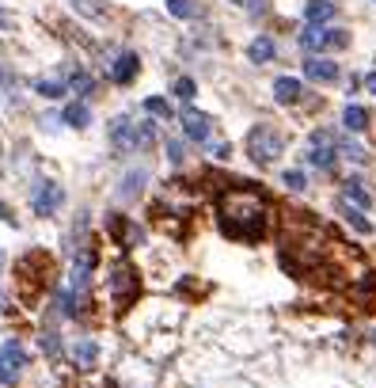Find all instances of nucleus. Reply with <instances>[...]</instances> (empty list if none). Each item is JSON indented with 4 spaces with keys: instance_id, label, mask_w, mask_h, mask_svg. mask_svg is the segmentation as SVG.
Listing matches in <instances>:
<instances>
[{
    "instance_id": "f257e3e1",
    "label": "nucleus",
    "mask_w": 376,
    "mask_h": 388,
    "mask_svg": "<svg viewBox=\"0 0 376 388\" xmlns=\"http://www.w3.org/2000/svg\"><path fill=\"white\" fill-rule=\"evenodd\" d=\"M217 217H221V229L228 232L232 240H255L266 236L270 229V202L262 198L255 187H236V190H224L221 202H217Z\"/></svg>"
},
{
    "instance_id": "f03ea898",
    "label": "nucleus",
    "mask_w": 376,
    "mask_h": 388,
    "mask_svg": "<svg viewBox=\"0 0 376 388\" xmlns=\"http://www.w3.org/2000/svg\"><path fill=\"white\" fill-rule=\"evenodd\" d=\"M106 297H110V308H115V312H126V308L141 297V278L130 263H115L106 271Z\"/></svg>"
},
{
    "instance_id": "7ed1b4c3",
    "label": "nucleus",
    "mask_w": 376,
    "mask_h": 388,
    "mask_svg": "<svg viewBox=\"0 0 376 388\" xmlns=\"http://www.w3.org/2000/svg\"><path fill=\"white\" fill-rule=\"evenodd\" d=\"M281 149H285V137H281V130H274L270 122H259L247 133V157L259 168H270L274 160L281 157Z\"/></svg>"
},
{
    "instance_id": "20e7f679",
    "label": "nucleus",
    "mask_w": 376,
    "mask_h": 388,
    "mask_svg": "<svg viewBox=\"0 0 376 388\" xmlns=\"http://www.w3.org/2000/svg\"><path fill=\"white\" fill-rule=\"evenodd\" d=\"M49 259L46 255H38V251H34V255H27V259H19V289H23V301H34L38 297V289H42V274H49Z\"/></svg>"
},
{
    "instance_id": "39448f33",
    "label": "nucleus",
    "mask_w": 376,
    "mask_h": 388,
    "mask_svg": "<svg viewBox=\"0 0 376 388\" xmlns=\"http://www.w3.org/2000/svg\"><path fill=\"white\" fill-rule=\"evenodd\" d=\"M95 263H99V255H95V244H80V248L73 251V274H69V289L73 293H84V289L91 286V271H95Z\"/></svg>"
},
{
    "instance_id": "423d86ee",
    "label": "nucleus",
    "mask_w": 376,
    "mask_h": 388,
    "mask_svg": "<svg viewBox=\"0 0 376 388\" xmlns=\"http://www.w3.org/2000/svg\"><path fill=\"white\" fill-rule=\"evenodd\" d=\"M301 46L304 50H342V46H350V34L338 27H308L301 34Z\"/></svg>"
},
{
    "instance_id": "0eeeda50",
    "label": "nucleus",
    "mask_w": 376,
    "mask_h": 388,
    "mask_svg": "<svg viewBox=\"0 0 376 388\" xmlns=\"http://www.w3.org/2000/svg\"><path fill=\"white\" fill-rule=\"evenodd\" d=\"M61 202H65V190H61V183H54V179L38 183L34 194H31V209L38 217H54L61 209Z\"/></svg>"
},
{
    "instance_id": "6e6552de",
    "label": "nucleus",
    "mask_w": 376,
    "mask_h": 388,
    "mask_svg": "<svg viewBox=\"0 0 376 388\" xmlns=\"http://www.w3.org/2000/svg\"><path fill=\"white\" fill-rule=\"evenodd\" d=\"M308 164L316 168H335V137H331L327 130H316L312 133V149H308Z\"/></svg>"
},
{
    "instance_id": "1a4fd4ad",
    "label": "nucleus",
    "mask_w": 376,
    "mask_h": 388,
    "mask_svg": "<svg viewBox=\"0 0 376 388\" xmlns=\"http://www.w3.org/2000/svg\"><path fill=\"white\" fill-rule=\"evenodd\" d=\"M183 133H187L190 141H209L213 118L202 115V111H194V107H187V111H183Z\"/></svg>"
},
{
    "instance_id": "9d476101",
    "label": "nucleus",
    "mask_w": 376,
    "mask_h": 388,
    "mask_svg": "<svg viewBox=\"0 0 376 388\" xmlns=\"http://www.w3.org/2000/svg\"><path fill=\"white\" fill-rule=\"evenodd\" d=\"M137 69H141V61H137V54H115V61H110V80L115 84H130L133 76H137Z\"/></svg>"
},
{
    "instance_id": "9b49d317",
    "label": "nucleus",
    "mask_w": 376,
    "mask_h": 388,
    "mask_svg": "<svg viewBox=\"0 0 376 388\" xmlns=\"http://www.w3.org/2000/svg\"><path fill=\"white\" fill-rule=\"evenodd\" d=\"M304 76H308V80H319V84H331V80H338V65L327 58H308L304 61Z\"/></svg>"
},
{
    "instance_id": "f8f14e48",
    "label": "nucleus",
    "mask_w": 376,
    "mask_h": 388,
    "mask_svg": "<svg viewBox=\"0 0 376 388\" xmlns=\"http://www.w3.org/2000/svg\"><path fill=\"white\" fill-rule=\"evenodd\" d=\"M110 141H115L118 149H137V126L126 115L115 118V122H110Z\"/></svg>"
},
{
    "instance_id": "ddd939ff",
    "label": "nucleus",
    "mask_w": 376,
    "mask_h": 388,
    "mask_svg": "<svg viewBox=\"0 0 376 388\" xmlns=\"http://www.w3.org/2000/svg\"><path fill=\"white\" fill-rule=\"evenodd\" d=\"M73 362H76V369H91V365L99 362V343H95V339H76Z\"/></svg>"
},
{
    "instance_id": "4468645a",
    "label": "nucleus",
    "mask_w": 376,
    "mask_h": 388,
    "mask_svg": "<svg viewBox=\"0 0 376 388\" xmlns=\"http://www.w3.org/2000/svg\"><path fill=\"white\" fill-rule=\"evenodd\" d=\"M110 236H115L118 244H141V240H145L141 236V229H133L122 214H110Z\"/></svg>"
},
{
    "instance_id": "2eb2a0df",
    "label": "nucleus",
    "mask_w": 376,
    "mask_h": 388,
    "mask_svg": "<svg viewBox=\"0 0 376 388\" xmlns=\"http://www.w3.org/2000/svg\"><path fill=\"white\" fill-rule=\"evenodd\" d=\"M301 95H304V88H301L296 76H278V80H274V100L278 103H296Z\"/></svg>"
},
{
    "instance_id": "dca6fc26",
    "label": "nucleus",
    "mask_w": 376,
    "mask_h": 388,
    "mask_svg": "<svg viewBox=\"0 0 376 388\" xmlns=\"http://www.w3.org/2000/svg\"><path fill=\"white\" fill-rule=\"evenodd\" d=\"M274 54H278V46H274L270 34H259V38L247 46V58H251L255 65H266V61H274Z\"/></svg>"
},
{
    "instance_id": "f3484780",
    "label": "nucleus",
    "mask_w": 376,
    "mask_h": 388,
    "mask_svg": "<svg viewBox=\"0 0 376 388\" xmlns=\"http://www.w3.org/2000/svg\"><path fill=\"white\" fill-rule=\"evenodd\" d=\"M145 183H148V172H145V168H133V172L126 175L122 183H118V198H126V202H130V198H137Z\"/></svg>"
},
{
    "instance_id": "a211bd4d",
    "label": "nucleus",
    "mask_w": 376,
    "mask_h": 388,
    "mask_svg": "<svg viewBox=\"0 0 376 388\" xmlns=\"http://www.w3.org/2000/svg\"><path fill=\"white\" fill-rule=\"evenodd\" d=\"M61 122L65 126H73V130H84V126L91 122V111H88V103H65V111H61Z\"/></svg>"
},
{
    "instance_id": "6ab92c4d",
    "label": "nucleus",
    "mask_w": 376,
    "mask_h": 388,
    "mask_svg": "<svg viewBox=\"0 0 376 388\" xmlns=\"http://www.w3.org/2000/svg\"><path fill=\"white\" fill-rule=\"evenodd\" d=\"M304 19H308V27H323L327 19H335V4L331 0H312L304 8Z\"/></svg>"
},
{
    "instance_id": "aec40b11",
    "label": "nucleus",
    "mask_w": 376,
    "mask_h": 388,
    "mask_svg": "<svg viewBox=\"0 0 376 388\" xmlns=\"http://www.w3.org/2000/svg\"><path fill=\"white\" fill-rule=\"evenodd\" d=\"M0 358H4V362H12L16 369H27V365H31V354L23 350V343H19V339H8V343L0 347Z\"/></svg>"
},
{
    "instance_id": "412c9836",
    "label": "nucleus",
    "mask_w": 376,
    "mask_h": 388,
    "mask_svg": "<svg viewBox=\"0 0 376 388\" xmlns=\"http://www.w3.org/2000/svg\"><path fill=\"white\" fill-rule=\"evenodd\" d=\"M342 126H346L350 133H361V130L368 126V111L357 107V103H350V107L342 111Z\"/></svg>"
},
{
    "instance_id": "4be33fe9",
    "label": "nucleus",
    "mask_w": 376,
    "mask_h": 388,
    "mask_svg": "<svg viewBox=\"0 0 376 388\" xmlns=\"http://www.w3.org/2000/svg\"><path fill=\"white\" fill-rule=\"evenodd\" d=\"M54 305H58V312L65 316V320H76V316H80V308H76V293H73V289H58Z\"/></svg>"
},
{
    "instance_id": "5701e85b",
    "label": "nucleus",
    "mask_w": 376,
    "mask_h": 388,
    "mask_svg": "<svg viewBox=\"0 0 376 388\" xmlns=\"http://www.w3.org/2000/svg\"><path fill=\"white\" fill-rule=\"evenodd\" d=\"M342 194H346V202H353L357 209H368V206H373V198H368V190L361 187L357 179H350V183H346V190H342Z\"/></svg>"
},
{
    "instance_id": "b1692460",
    "label": "nucleus",
    "mask_w": 376,
    "mask_h": 388,
    "mask_svg": "<svg viewBox=\"0 0 376 388\" xmlns=\"http://www.w3.org/2000/svg\"><path fill=\"white\" fill-rule=\"evenodd\" d=\"M342 217H346V221H350V225H353V229H357V232H365V236H368V232H373V221H368V217L361 214L357 206H350V202H342Z\"/></svg>"
},
{
    "instance_id": "393cba45",
    "label": "nucleus",
    "mask_w": 376,
    "mask_h": 388,
    "mask_svg": "<svg viewBox=\"0 0 376 388\" xmlns=\"http://www.w3.org/2000/svg\"><path fill=\"white\" fill-rule=\"evenodd\" d=\"M34 91H38L42 100H61V95H65V80H38Z\"/></svg>"
},
{
    "instance_id": "a878e982",
    "label": "nucleus",
    "mask_w": 376,
    "mask_h": 388,
    "mask_svg": "<svg viewBox=\"0 0 376 388\" xmlns=\"http://www.w3.org/2000/svg\"><path fill=\"white\" fill-rule=\"evenodd\" d=\"M167 12H172V16H179V19H194L198 16L194 0H167Z\"/></svg>"
},
{
    "instance_id": "bb28decb",
    "label": "nucleus",
    "mask_w": 376,
    "mask_h": 388,
    "mask_svg": "<svg viewBox=\"0 0 376 388\" xmlns=\"http://www.w3.org/2000/svg\"><path fill=\"white\" fill-rule=\"evenodd\" d=\"M69 88H73L76 95H91V91H95V76H88V73H76L73 80H69Z\"/></svg>"
},
{
    "instance_id": "cd10ccee",
    "label": "nucleus",
    "mask_w": 376,
    "mask_h": 388,
    "mask_svg": "<svg viewBox=\"0 0 376 388\" xmlns=\"http://www.w3.org/2000/svg\"><path fill=\"white\" fill-rule=\"evenodd\" d=\"M342 157H346V160H353V164H365V160H368V152L361 149L357 141H342Z\"/></svg>"
},
{
    "instance_id": "c85d7f7f",
    "label": "nucleus",
    "mask_w": 376,
    "mask_h": 388,
    "mask_svg": "<svg viewBox=\"0 0 376 388\" xmlns=\"http://www.w3.org/2000/svg\"><path fill=\"white\" fill-rule=\"evenodd\" d=\"M38 343H42V350H46L49 358H61V339L54 335V331H42V339H38Z\"/></svg>"
},
{
    "instance_id": "c756f323",
    "label": "nucleus",
    "mask_w": 376,
    "mask_h": 388,
    "mask_svg": "<svg viewBox=\"0 0 376 388\" xmlns=\"http://www.w3.org/2000/svg\"><path fill=\"white\" fill-rule=\"evenodd\" d=\"M194 80H190V76H179V80H175V95H179V100L183 103H190V100H194Z\"/></svg>"
},
{
    "instance_id": "7c9ffc66",
    "label": "nucleus",
    "mask_w": 376,
    "mask_h": 388,
    "mask_svg": "<svg viewBox=\"0 0 376 388\" xmlns=\"http://www.w3.org/2000/svg\"><path fill=\"white\" fill-rule=\"evenodd\" d=\"M145 111H148V115H156V118H167V115H172V107H167L160 95H148V100H145Z\"/></svg>"
},
{
    "instance_id": "2f4dec72",
    "label": "nucleus",
    "mask_w": 376,
    "mask_h": 388,
    "mask_svg": "<svg viewBox=\"0 0 376 388\" xmlns=\"http://www.w3.org/2000/svg\"><path fill=\"white\" fill-rule=\"evenodd\" d=\"M19 377H23V369H16L12 362H4V358H0V385H16Z\"/></svg>"
},
{
    "instance_id": "473e14b6",
    "label": "nucleus",
    "mask_w": 376,
    "mask_h": 388,
    "mask_svg": "<svg viewBox=\"0 0 376 388\" xmlns=\"http://www.w3.org/2000/svg\"><path fill=\"white\" fill-rule=\"evenodd\" d=\"M152 141H156V126L152 122H141L137 126V149H148Z\"/></svg>"
},
{
    "instance_id": "72a5a7b5",
    "label": "nucleus",
    "mask_w": 376,
    "mask_h": 388,
    "mask_svg": "<svg viewBox=\"0 0 376 388\" xmlns=\"http://www.w3.org/2000/svg\"><path fill=\"white\" fill-rule=\"evenodd\" d=\"M281 183H285L289 190H304V187H308V179H304V172H296V168H293V172H285V175H281Z\"/></svg>"
},
{
    "instance_id": "f704fd0d",
    "label": "nucleus",
    "mask_w": 376,
    "mask_h": 388,
    "mask_svg": "<svg viewBox=\"0 0 376 388\" xmlns=\"http://www.w3.org/2000/svg\"><path fill=\"white\" fill-rule=\"evenodd\" d=\"M167 160H172V164H183V160H187V149H183V141H167Z\"/></svg>"
},
{
    "instance_id": "c9c22d12",
    "label": "nucleus",
    "mask_w": 376,
    "mask_h": 388,
    "mask_svg": "<svg viewBox=\"0 0 376 388\" xmlns=\"http://www.w3.org/2000/svg\"><path fill=\"white\" fill-rule=\"evenodd\" d=\"M76 8L88 12V16H103V4L99 0H76Z\"/></svg>"
},
{
    "instance_id": "e433bc0d",
    "label": "nucleus",
    "mask_w": 376,
    "mask_h": 388,
    "mask_svg": "<svg viewBox=\"0 0 376 388\" xmlns=\"http://www.w3.org/2000/svg\"><path fill=\"white\" fill-rule=\"evenodd\" d=\"M232 4H244L247 12H262L266 8V0H232Z\"/></svg>"
},
{
    "instance_id": "4c0bfd02",
    "label": "nucleus",
    "mask_w": 376,
    "mask_h": 388,
    "mask_svg": "<svg viewBox=\"0 0 376 388\" xmlns=\"http://www.w3.org/2000/svg\"><path fill=\"white\" fill-rule=\"evenodd\" d=\"M213 152H217V160H228V157H232V149H228V145H217Z\"/></svg>"
},
{
    "instance_id": "58836bf2",
    "label": "nucleus",
    "mask_w": 376,
    "mask_h": 388,
    "mask_svg": "<svg viewBox=\"0 0 376 388\" xmlns=\"http://www.w3.org/2000/svg\"><path fill=\"white\" fill-rule=\"evenodd\" d=\"M365 88H368V91H373V95H376V69H373V73L365 76Z\"/></svg>"
},
{
    "instance_id": "ea45409f",
    "label": "nucleus",
    "mask_w": 376,
    "mask_h": 388,
    "mask_svg": "<svg viewBox=\"0 0 376 388\" xmlns=\"http://www.w3.org/2000/svg\"><path fill=\"white\" fill-rule=\"evenodd\" d=\"M0 217H4V221H8V225H16V217H12V209L4 206V202H0Z\"/></svg>"
},
{
    "instance_id": "a19ab883",
    "label": "nucleus",
    "mask_w": 376,
    "mask_h": 388,
    "mask_svg": "<svg viewBox=\"0 0 376 388\" xmlns=\"http://www.w3.org/2000/svg\"><path fill=\"white\" fill-rule=\"evenodd\" d=\"M4 308H8V297H4V289H0V312H4Z\"/></svg>"
},
{
    "instance_id": "79ce46f5",
    "label": "nucleus",
    "mask_w": 376,
    "mask_h": 388,
    "mask_svg": "<svg viewBox=\"0 0 376 388\" xmlns=\"http://www.w3.org/2000/svg\"><path fill=\"white\" fill-rule=\"evenodd\" d=\"M0 27H12V19H8V16H4V12H0Z\"/></svg>"
},
{
    "instance_id": "37998d69",
    "label": "nucleus",
    "mask_w": 376,
    "mask_h": 388,
    "mask_svg": "<svg viewBox=\"0 0 376 388\" xmlns=\"http://www.w3.org/2000/svg\"><path fill=\"white\" fill-rule=\"evenodd\" d=\"M0 84H8V73H4V69H0Z\"/></svg>"
},
{
    "instance_id": "c03bdc74",
    "label": "nucleus",
    "mask_w": 376,
    "mask_h": 388,
    "mask_svg": "<svg viewBox=\"0 0 376 388\" xmlns=\"http://www.w3.org/2000/svg\"><path fill=\"white\" fill-rule=\"evenodd\" d=\"M0 266H4V251H0Z\"/></svg>"
}]
</instances>
